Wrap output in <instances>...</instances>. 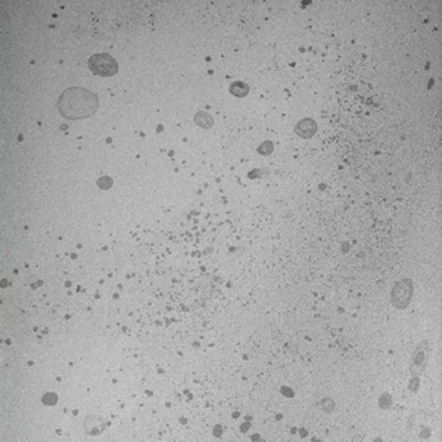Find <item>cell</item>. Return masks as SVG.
I'll return each instance as SVG.
<instances>
[{"instance_id": "obj_2", "label": "cell", "mask_w": 442, "mask_h": 442, "mask_svg": "<svg viewBox=\"0 0 442 442\" xmlns=\"http://www.w3.org/2000/svg\"><path fill=\"white\" fill-rule=\"evenodd\" d=\"M90 67L96 74L100 75H111L117 70L115 62L108 55H96L90 60Z\"/></svg>"}, {"instance_id": "obj_1", "label": "cell", "mask_w": 442, "mask_h": 442, "mask_svg": "<svg viewBox=\"0 0 442 442\" xmlns=\"http://www.w3.org/2000/svg\"><path fill=\"white\" fill-rule=\"evenodd\" d=\"M59 111L68 118H83L90 115L96 108V98L88 90L71 89L59 99Z\"/></svg>"}]
</instances>
